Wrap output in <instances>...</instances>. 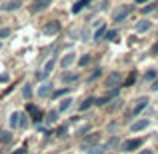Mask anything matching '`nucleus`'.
<instances>
[{
  "label": "nucleus",
  "instance_id": "1",
  "mask_svg": "<svg viewBox=\"0 0 158 154\" xmlns=\"http://www.w3.org/2000/svg\"><path fill=\"white\" fill-rule=\"evenodd\" d=\"M120 82H122V74L120 72H110L106 76V80H104V84H106V88H112V90H116L120 86Z\"/></svg>",
  "mask_w": 158,
  "mask_h": 154
},
{
  "label": "nucleus",
  "instance_id": "2",
  "mask_svg": "<svg viewBox=\"0 0 158 154\" xmlns=\"http://www.w3.org/2000/svg\"><path fill=\"white\" fill-rule=\"evenodd\" d=\"M54 64H56V56H52L50 60L46 62V64H44V68L40 70V72H36V78H38V80H44V78L48 76V74L52 72V68H54Z\"/></svg>",
  "mask_w": 158,
  "mask_h": 154
},
{
  "label": "nucleus",
  "instance_id": "3",
  "mask_svg": "<svg viewBox=\"0 0 158 154\" xmlns=\"http://www.w3.org/2000/svg\"><path fill=\"white\" fill-rule=\"evenodd\" d=\"M132 10H134L132 6H122L120 10H116L114 12V22H124V20L132 14Z\"/></svg>",
  "mask_w": 158,
  "mask_h": 154
},
{
  "label": "nucleus",
  "instance_id": "4",
  "mask_svg": "<svg viewBox=\"0 0 158 154\" xmlns=\"http://www.w3.org/2000/svg\"><path fill=\"white\" fill-rule=\"evenodd\" d=\"M100 142V134H96V132H94V134H90V136H86L84 140H82V144H80V148L82 150H88L90 146H96V144Z\"/></svg>",
  "mask_w": 158,
  "mask_h": 154
},
{
  "label": "nucleus",
  "instance_id": "5",
  "mask_svg": "<svg viewBox=\"0 0 158 154\" xmlns=\"http://www.w3.org/2000/svg\"><path fill=\"white\" fill-rule=\"evenodd\" d=\"M44 34H56V32H60V22L58 20H50L48 24H44Z\"/></svg>",
  "mask_w": 158,
  "mask_h": 154
},
{
  "label": "nucleus",
  "instance_id": "6",
  "mask_svg": "<svg viewBox=\"0 0 158 154\" xmlns=\"http://www.w3.org/2000/svg\"><path fill=\"white\" fill-rule=\"evenodd\" d=\"M140 144H142V138L126 140V142L122 144V150H124V152H130V150H136V148H140Z\"/></svg>",
  "mask_w": 158,
  "mask_h": 154
},
{
  "label": "nucleus",
  "instance_id": "7",
  "mask_svg": "<svg viewBox=\"0 0 158 154\" xmlns=\"http://www.w3.org/2000/svg\"><path fill=\"white\" fill-rule=\"evenodd\" d=\"M50 2H52V0H36V2L30 6V10L34 12V14H38V12H42L44 8H48V4H50Z\"/></svg>",
  "mask_w": 158,
  "mask_h": 154
},
{
  "label": "nucleus",
  "instance_id": "8",
  "mask_svg": "<svg viewBox=\"0 0 158 154\" xmlns=\"http://www.w3.org/2000/svg\"><path fill=\"white\" fill-rule=\"evenodd\" d=\"M38 96H40V98L52 96V84H50V82H44V84L38 88Z\"/></svg>",
  "mask_w": 158,
  "mask_h": 154
},
{
  "label": "nucleus",
  "instance_id": "9",
  "mask_svg": "<svg viewBox=\"0 0 158 154\" xmlns=\"http://www.w3.org/2000/svg\"><path fill=\"white\" fill-rule=\"evenodd\" d=\"M26 110L32 114V120H34V122H40V118H42V112H40L38 108L34 106V104H28V106H26Z\"/></svg>",
  "mask_w": 158,
  "mask_h": 154
},
{
  "label": "nucleus",
  "instance_id": "10",
  "mask_svg": "<svg viewBox=\"0 0 158 154\" xmlns=\"http://www.w3.org/2000/svg\"><path fill=\"white\" fill-rule=\"evenodd\" d=\"M136 102H138V104H136V106H134V110H132V114H140V110H144V108H146V104H148V98L146 96H142V98H138V100H136Z\"/></svg>",
  "mask_w": 158,
  "mask_h": 154
},
{
  "label": "nucleus",
  "instance_id": "11",
  "mask_svg": "<svg viewBox=\"0 0 158 154\" xmlns=\"http://www.w3.org/2000/svg\"><path fill=\"white\" fill-rule=\"evenodd\" d=\"M148 124H150V120H146V118H144V120H136V122H134V124H132V126H130V130H132V132L144 130V128H146Z\"/></svg>",
  "mask_w": 158,
  "mask_h": 154
},
{
  "label": "nucleus",
  "instance_id": "12",
  "mask_svg": "<svg viewBox=\"0 0 158 154\" xmlns=\"http://www.w3.org/2000/svg\"><path fill=\"white\" fill-rule=\"evenodd\" d=\"M74 60H76V54H74V52H70V54H66V56L60 60V66H62V68H68V66L72 64Z\"/></svg>",
  "mask_w": 158,
  "mask_h": 154
},
{
  "label": "nucleus",
  "instance_id": "13",
  "mask_svg": "<svg viewBox=\"0 0 158 154\" xmlns=\"http://www.w3.org/2000/svg\"><path fill=\"white\" fill-rule=\"evenodd\" d=\"M20 8V0H10V2H6L2 6V10L4 12H12V10H18Z\"/></svg>",
  "mask_w": 158,
  "mask_h": 154
},
{
  "label": "nucleus",
  "instance_id": "14",
  "mask_svg": "<svg viewBox=\"0 0 158 154\" xmlns=\"http://www.w3.org/2000/svg\"><path fill=\"white\" fill-rule=\"evenodd\" d=\"M150 28H152V22H148V20H142V22L136 24V32H140V34H142V32H148Z\"/></svg>",
  "mask_w": 158,
  "mask_h": 154
},
{
  "label": "nucleus",
  "instance_id": "15",
  "mask_svg": "<svg viewBox=\"0 0 158 154\" xmlns=\"http://www.w3.org/2000/svg\"><path fill=\"white\" fill-rule=\"evenodd\" d=\"M10 128H16V126H20V112H12L10 114Z\"/></svg>",
  "mask_w": 158,
  "mask_h": 154
},
{
  "label": "nucleus",
  "instance_id": "16",
  "mask_svg": "<svg viewBox=\"0 0 158 154\" xmlns=\"http://www.w3.org/2000/svg\"><path fill=\"white\" fill-rule=\"evenodd\" d=\"M70 106H72V98H64V100L60 102V106H58V114H60V112H64V110H68Z\"/></svg>",
  "mask_w": 158,
  "mask_h": 154
},
{
  "label": "nucleus",
  "instance_id": "17",
  "mask_svg": "<svg viewBox=\"0 0 158 154\" xmlns=\"http://www.w3.org/2000/svg\"><path fill=\"white\" fill-rule=\"evenodd\" d=\"M88 2H90V0H78V2L72 6V12H74V14H78V12H80L82 8H84L86 4H88Z\"/></svg>",
  "mask_w": 158,
  "mask_h": 154
},
{
  "label": "nucleus",
  "instance_id": "18",
  "mask_svg": "<svg viewBox=\"0 0 158 154\" xmlns=\"http://www.w3.org/2000/svg\"><path fill=\"white\" fill-rule=\"evenodd\" d=\"M0 142L2 144H10L12 142V132H0Z\"/></svg>",
  "mask_w": 158,
  "mask_h": 154
},
{
  "label": "nucleus",
  "instance_id": "19",
  "mask_svg": "<svg viewBox=\"0 0 158 154\" xmlns=\"http://www.w3.org/2000/svg\"><path fill=\"white\" fill-rule=\"evenodd\" d=\"M56 120H58V110H50V112L46 114V122H48V124H54Z\"/></svg>",
  "mask_w": 158,
  "mask_h": 154
},
{
  "label": "nucleus",
  "instance_id": "20",
  "mask_svg": "<svg viewBox=\"0 0 158 154\" xmlns=\"http://www.w3.org/2000/svg\"><path fill=\"white\" fill-rule=\"evenodd\" d=\"M106 32H108V30H106V26H100L96 32H94V40H102V38L106 36Z\"/></svg>",
  "mask_w": 158,
  "mask_h": 154
},
{
  "label": "nucleus",
  "instance_id": "21",
  "mask_svg": "<svg viewBox=\"0 0 158 154\" xmlns=\"http://www.w3.org/2000/svg\"><path fill=\"white\" fill-rule=\"evenodd\" d=\"M62 80H64V82H76V80H78V74L66 72V74H62Z\"/></svg>",
  "mask_w": 158,
  "mask_h": 154
},
{
  "label": "nucleus",
  "instance_id": "22",
  "mask_svg": "<svg viewBox=\"0 0 158 154\" xmlns=\"http://www.w3.org/2000/svg\"><path fill=\"white\" fill-rule=\"evenodd\" d=\"M92 102H96V100H94V98H86V100L80 104V110H88V108L92 106Z\"/></svg>",
  "mask_w": 158,
  "mask_h": 154
},
{
  "label": "nucleus",
  "instance_id": "23",
  "mask_svg": "<svg viewBox=\"0 0 158 154\" xmlns=\"http://www.w3.org/2000/svg\"><path fill=\"white\" fill-rule=\"evenodd\" d=\"M70 92V88H60V90H56V92H52V98H60V96H64V94H68Z\"/></svg>",
  "mask_w": 158,
  "mask_h": 154
},
{
  "label": "nucleus",
  "instance_id": "24",
  "mask_svg": "<svg viewBox=\"0 0 158 154\" xmlns=\"http://www.w3.org/2000/svg\"><path fill=\"white\" fill-rule=\"evenodd\" d=\"M120 104H122V100H120V98H116V100H112V104L108 106V110H110V112H114L116 108H120Z\"/></svg>",
  "mask_w": 158,
  "mask_h": 154
},
{
  "label": "nucleus",
  "instance_id": "25",
  "mask_svg": "<svg viewBox=\"0 0 158 154\" xmlns=\"http://www.w3.org/2000/svg\"><path fill=\"white\" fill-rule=\"evenodd\" d=\"M118 146V138H116V136H112L110 140H108V144H106V148H116Z\"/></svg>",
  "mask_w": 158,
  "mask_h": 154
},
{
  "label": "nucleus",
  "instance_id": "26",
  "mask_svg": "<svg viewBox=\"0 0 158 154\" xmlns=\"http://www.w3.org/2000/svg\"><path fill=\"white\" fill-rule=\"evenodd\" d=\"M88 154H106V148H102V146H94Z\"/></svg>",
  "mask_w": 158,
  "mask_h": 154
},
{
  "label": "nucleus",
  "instance_id": "27",
  "mask_svg": "<svg viewBox=\"0 0 158 154\" xmlns=\"http://www.w3.org/2000/svg\"><path fill=\"white\" fill-rule=\"evenodd\" d=\"M90 62V54H84V56H80V60H78V64L80 66H86Z\"/></svg>",
  "mask_w": 158,
  "mask_h": 154
},
{
  "label": "nucleus",
  "instance_id": "28",
  "mask_svg": "<svg viewBox=\"0 0 158 154\" xmlns=\"http://www.w3.org/2000/svg\"><path fill=\"white\" fill-rule=\"evenodd\" d=\"M22 94H24V98H28V100H30V96H32V88H30V86H24V90H22Z\"/></svg>",
  "mask_w": 158,
  "mask_h": 154
},
{
  "label": "nucleus",
  "instance_id": "29",
  "mask_svg": "<svg viewBox=\"0 0 158 154\" xmlns=\"http://www.w3.org/2000/svg\"><path fill=\"white\" fill-rule=\"evenodd\" d=\"M134 80H136V72H132L130 76H128V80L124 82V84H126V86H132V84H134Z\"/></svg>",
  "mask_w": 158,
  "mask_h": 154
},
{
  "label": "nucleus",
  "instance_id": "30",
  "mask_svg": "<svg viewBox=\"0 0 158 154\" xmlns=\"http://www.w3.org/2000/svg\"><path fill=\"white\" fill-rule=\"evenodd\" d=\"M10 34V28H0V38H6Z\"/></svg>",
  "mask_w": 158,
  "mask_h": 154
},
{
  "label": "nucleus",
  "instance_id": "31",
  "mask_svg": "<svg viewBox=\"0 0 158 154\" xmlns=\"http://www.w3.org/2000/svg\"><path fill=\"white\" fill-rule=\"evenodd\" d=\"M144 76H146L148 80H152V78H156V70H148V72L144 74Z\"/></svg>",
  "mask_w": 158,
  "mask_h": 154
},
{
  "label": "nucleus",
  "instance_id": "32",
  "mask_svg": "<svg viewBox=\"0 0 158 154\" xmlns=\"http://www.w3.org/2000/svg\"><path fill=\"white\" fill-rule=\"evenodd\" d=\"M152 10H154V4H148V6H144V8H142L144 14H148V12H152Z\"/></svg>",
  "mask_w": 158,
  "mask_h": 154
},
{
  "label": "nucleus",
  "instance_id": "33",
  "mask_svg": "<svg viewBox=\"0 0 158 154\" xmlns=\"http://www.w3.org/2000/svg\"><path fill=\"white\" fill-rule=\"evenodd\" d=\"M98 76H100V68H96V70H94V74L90 76V82H92V80H96Z\"/></svg>",
  "mask_w": 158,
  "mask_h": 154
},
{
  "label": "nucleus",
  "instance_id": "34",
  "mask_svg": "<svg viewBox=\"0 0 158 154\" xmlns=\"http://www.w3.org/2000/svg\"><path fill=\"white\" fill-rule=\"evenodd\" d=\"M114 36H116V30H110V32H106V38H108V40H114Z\"/></svg>",
  "mask_w": 158,
  "mask_h": 154
},
{
  "label": "nucleus",
  "instance_id": "35",
  "mask_svg": "<svg viewBox=\"0 0 158 154\" xmlns=\"http://www.w3.org/2000/svg\"><path fill=\"white\" fill-rule=\"evenodd\" d=\"M64 132H66V126H60L56 130V136H64Z\"/></svg>",
  "mask_w": 158,
  "mask_h": 154
},
{
  "label": "nucleus",
  "instance_id": "36",
  "mask_svg": "<svg viewBox=\"0 0 158 154\" xmlns=\"http://www.w3.org/2000/svg\"><path fill=\"white\" fill-rule=\"evenodd\" d=\"M26 124H28V120H26V116H22V114H20V126H26Z\"/></svg>",
  "mask_w": 158,
  "mask_h": 154
},
{
  "label": "nucleus",
  "instance_id": "37",
  "mask_svg": "<svg viewBox=\"0 0 158 154\" xmlns=\"http://www.w3.org/2000/svg\"><path fill=\"white\" fill-rule=\"evenodd\" d=\"M86 130H90V124H86V126H82V128H80V130H78V132H76V134H84V132H86Z\"/></svg>",
  "mask_w": 158,
  "mask_h": 154
},
{
  "label": "nucleus",
  "instance_id": "38",
  "mask_svg": "<svg viewBox=\"0 0 158 154\" xmlns=\"http://www.w3.org/2000/svg\"><path fill=\"white\" fill-rule=\"evenodd\" d=\"M150 90H154V92H156V90H158V80H154V82H152V86H150Z\"/></svg>",
  "mask_w": 158,
  "mask_h": 154
},
{
  "label": "nucleus",
  "instance_id": "39",
  "mask_svg": "<svg viewBox=\"0 0 158 154\" xmlns=\"http://www.w3.org/2000/svg\"><path fill=\"white\" fill-rule=\"evenodd\" d=\"M152 54H154V56H158V42L152 46Z\"/></svg>",
  "mask_w": 158,
  "mask_h": 154
},
{
  "label": "nucleus",
  "instance_id": "40",
  "mask_svg": "<svg viewBox=\"0 0 158 154\" xmlns=\"http://www.w3.org/2000/svg\"><path fill=\"white\" fill-rule=\"evenodd\" d=\"M24 152H26V148H20V150H16L14 154H24Z\"/></svg>",
  "mask_w": 158,
  "mask_h": 154
},
{
  "label": "nucleus",
  "instance_id": "41",
  "mask_svg": "<svg viewBox=\"0 0 158 154\" xmlns=\"http://www.w3.org/2000/svg\"><path fill=\"white\" fill-rule=\"evenodd\" d=\"M144 2H148V0H136V4H144Z\"/></svg>",
  "mask_w": 158,
  "mask_h": 154
},
{
  "label": "nucleus",
  "instance_id": "42",
  "mask_svg": "<svg viewBox=\"0 0 158 154\" xmlns=\"http://www.w3.org/2000/svg\"><path fill=\"white\" fill-rule=\"evenodd\" d=\"M140 154H152V150H142Z\"/></svg>",
  "mask_w": 158,
  "mask_h": 154
},
{
  "label": "nucleus",
  "instance_id": "43",
  "mask_svg": "<svg viewBox=\"0 0 158 154\" xmlns=\"http://www.w3.org/2000/svg\"><path fill=\"white\" fill-rule=\"evenodd\" d=\"M156 18H158V10H156Z\"/></svg>",
  "mask_w": 158,
  "mask_h": 154
},
{
  "label": "nucleus",
  "instance_id": "44",
  "mask_svg": "<svg viewBox=\"0 0 158 154\" xmlns=\"http://www.w3.org/2000/svg\"><path fill=\"white\" fill-rule=\"evenodd\" d=\"M104 2H106V0H104Z\"/></svg>",
  "mask_w": 158,
  "mask_h": 154
}]
</instances>
